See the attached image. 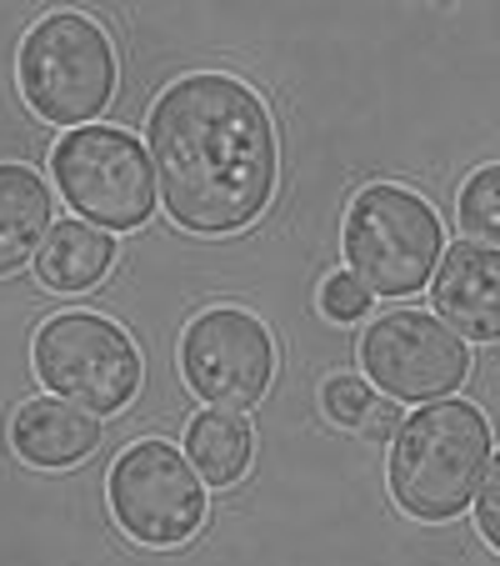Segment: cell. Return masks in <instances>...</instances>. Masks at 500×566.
Wrapping results in <instances>:
<instances>
[{
	"mask_svg": "<svg viewBox=\"0 0 500 566\" xmlns=\"http://www.w3.org/2000/svg\"><path fill=\"white\" fill-rule=\"evenodd\" d=\"M490 467V421L470 401H436L401 421L391 441V496L421 522H450L480 492Z\"/></svg>",
	"mask_w": 500,
	"mask_h": 566,
	"instance_id": "cell-2",
	"label": "cell"
},
{
	"mask_svg": "<svg viewBox=\"0 0 500 566\" xmlns=\"http://www.w3.org/2000/svg\"><path fill=\"white\" fill-rule=\"evenodd\" d=\"M21 96L51 126H91L116 91V51L91 15H45L21 41Z\"/></svg>",
	"mask_w": 500,
	"mask_h": 566,
	"instance_id": "cell-3",
	"label": "cell"
},
{
	"mask_svg": "<svg viewBox=\"0 0 500 566\" xmlns=\"http://www.w3.org/2000/svg\"><path fill=\"white\" fill-rule=\"evenodd\" d=\"M110 512L140 546H181L205 522V481L171 441H136L110 467Z\"/></svg>",
	"mask_w": 500,
	"mask_h": 566,
	"instance_id": "cell-7",
	"label": "cell"
},
{
	"mask_svg": "<svg viewBox=\"0 0 500 566\" xmlns=\"http://www.w3.org/2000/svg\"><path fill=\"white\" fill-rule=\"evenodd\" d=\"M35 376L55 401H71L91 417H116L140 391V352L116 321L65 311L35 332Z\"/></svg>",
	"mask_w": 500,
	"mask_h": 566,
	"instance_id": "cell-6",
	"label": "cell"
},
{
	"mask_svg": "<svg viewBox=\"0 0 500 566\" xmlns=\"http://www.w3.org/2000/svg\"><path fill=\"white\" fill-rule=\"evenodd\" d=\"M320 401H326L330 421H341V427H361L365 411H371V386H365L361 376H336Z\"/></svg>",
	"mask_w": 500,
	"mask_h": 566,
	"instance_id": "cell-16",
	"label": "cell"
},
{
	"mask_svg": "<svg viewBox=\"0 0 500 566\" xmlns=\"http://www.w3.org/2000/svg\"><path fill=\"white\" fill-rule=\"evenodd\" d=\"M181 371L185 386L201 396L205 407L245 411L256 407L276 371V346L270 332L245 311H205L185 326L181 342Z\"/></svg>",
	"mask_w": 500,
	"mask_h": 566,
	"instance_id": "cell-9",
	"label": "cell"
},
{
	"mask_svg": "<svg viewBox=\"0 0 500 566\" xmlns=\"http://www.w3.org/2000/svg\"><path fill=\"white\" fill-rule=\"evenodd\" d=\"M116 261V241L91 221H55L35 251V271L51 291H91Z\"/></svg>",
	"mask_w": 500,
	"mask_h": 566,
	"instance_id": "cell-13",
	"label": "cell"
},
{
	"mask_svg": "<svg viewBox=\"0 0 500 566\" xmlns=\"http://www.w3.org/2000/svg\"><path fill=\"white\" fill-rule=\"evenodd\" d=\"M51 186L31 171V166H0V276H11L15 266L41 251V241L51 235Z\"/></svg>",
	"mask_w": 500,
	"mask_h": 566,
	"instance_id": "cell-12",
	"label": "cell"
},
{
	"mask_svg": "<svg viewBox=\"0 0 500 566\" xmlns=\"http://www.w3.org/2000/svg\"><path fill=\"white\" fill-rule=\"evenodd\" d=\"M185 461L205 486H235L251 467V427L241 411H205L185 431Z\"/></svg>",
	"mask_w": 500,
	"mask_h": 566,
	"instance_id": "cell-14",
	"label": "cell"
},
{
	"mask_svg": "<svg viewBox=\"0 0 500 566\" xmlns=\"http://www.w3.org/2000/svg\"><path fill=\"white\" fill-rule=\"evenodd\" d=\"M55 191L71 211H81L100 231H136L156 211V166L130 130L116 126H81L65 130L51 156Z\"/></svg>",
	"mask_w": 500,
	"mask_h": 566,
	"instance_id": "cell-5",
	"label": "cell"
},
{
	"mask_svg": "<svg viewBox=\"0 0 500 566\" xmlns=\"http://www.w3.org/2000/svg\"><path fill=\"white\" fill-rule=\"evenodd\" d=\"M476 526L490 546L500 552V451L490 457L486 476H480V492H476Z\"/></svg>",
	"mask_w": 500,
	"mask_h": 566,
	"instance_id": "cell-18",
	"label": "cell"
},
{
	"mask_svg": "<svg viewBox=\"0 0 500 566\" xmlns=\"http://www.w3.org/2000/svg\"><path fill=\"white\" fill-rule=\"evenodd\" d=\"M100 441V421L91 411L71 407V401H55V396H41V401H25L11 417V447L21 461L31 467H75L86 461Z\"/></svg>",
	"mask_w": 500,
	"mask_h": 566,
	"instance_id": "cell-11",
	"label": "cell"
},
{
	"mask_svg": "<svg viewBox=\"0 0 500 566\" xmlns=\"http://www.w3.org/2000/svg\"><path fill=\"white\" fill-rule=\"evenodd\" d=\"M440 221L415 191L371 186L345 211V261L371 296L426 291L440 266Z\"/></svg>",
	"mask_w": 500,
	"mask_h": 566,
	"instance_id": "cell-4",
	"label": "cell"
},
{
	"mask_svg": "<svg viewBox=\"0 0 500 566\" xmlns=\"http://www.w3.org/2000/svg\"><path fill=\"white\" fill-rule=\"evenodd\" d=\"M361 361L391 401H446L470 376V352L440 316L391 311L365 332Z\"/></svg>",
	"mask_w": 500,
	"mask_h": 566,
	"instance_id": "cell-8",
	"label": "cell"
},
{
	"mask_svg": "<svg viewBox=\"0 0 500 566\" xmlns=\"http://www.w3.org/2000/svg\"><path fill=\"white\" fill-rule=\"evenodd\" d=\"M361 431H365V441H375V447H381V441H395V431H401V407H395V401H371Z\"/></svg>",
	"mask_w": 500,
	"mask_h": 566,
	"instance_id": "cell-19",
	"label": "cell"
},
{
	"mask_svg": "<svg viewBox=\"0 0 500 566\" xmlns=\"http://www.w3.org/2000/svg\"><path fill=\"white\" fill-rule=\"evenodd\" d=\"M456 221L476 247L500 251V166H480V171L460 186Z\"/></svg>",
	"mask_w": 500,
	"mask_h": 566,
	"instance_id": "cell-15",
	"label": "cell"
},
{
	"mask_svg": "<svg viewBox=\"0 0 500 566\" xmlns=\"http://www.w3.org/2000/svg\"><path fill=\"white\" fill-rule=\"evenodd\" d=\"M320 311L336 321H361L365 311H371V291H365L351 271H345V276H330L326 286H320Z\"/></svg>",
	"mask_w": 500,
	"mask_h": 566,
	"instance_id": "cell-17",
	"label": "cell"
},
{
	"mask_svg": "<svg viewBox=\"0 0 500 566\" xmlns=\"http://www.w3.org/2000/svg\"><path fill=\"white\" fill-rule=\"evenodd\" d=\"M430 301L460 342H500V251L496 247H450L430 276Z\"/></svg>",
	"mask_w": 500,
	"mask_h": 566,
	"instance_id": "cell-10",
	"label": "cell"
},
{
	"mask_svg": "<svg viewBox=\"0 0 500 566\" xmlns=\"http://www.w3.org/2000/svg\"><path fill=\"white\" fill-rule=\"evenodd\" d=\"M146 136L160 201L185 231H241L276 196V126L235 75L175 81L150 111Z\"/></svg>",
	"mask_w": 500,
	"mask_h": 566,
	"instance_id": "cell-1",
	"label": "cell"
}]
</instances>
